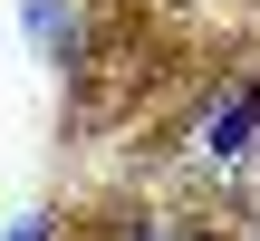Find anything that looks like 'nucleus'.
I'll list each match as a JSON object with an SVG mask.
<instances>
[{
  "label": "nucleus",
  "mask_w": 260,
  "mask_h": 241,
  "mask_svg": "<svg viewBox=\"0 0 260 241\" xmlns=\"http://www.w3.org/2000/svg\"><path fill=\"white\" fill-rule=\"evenodd\" d=\"M135 241H164V232H154V222H135Z\"/></svg>",
  "instance_id": "20e7f679"
},
{
  "label": "nucleus",
  "mask_w": 260,
  "mask_h": 241,
  "mask_svg": "<svg viewBox=\"0 0 260 241\" xmlns=\"http://www.w3.org/2000/svg\"><path fill=\"white\" fill-rule=\"evenodd\" d=\"M251 126H260V77L232 97V106H212V126H203V155H222V164H232V155H251Z\"/></svg>",
  "instance_id": "f257e3e1"
},
{
  "label": "nucleus",
  "mask_w": 260,
  "mask_h": 241,
  "mask_svg": "<svg viewBox=\"0 0 260 241\" xmlns=\"http://www.w3.org/2000/svg\"><path fill=\"white\" fill-rule=\"evenodd\" d=\"M48 232H58L48 213H29V222H10V241H48Z\"/></svg>",
  "instance_id": "7ed1b4c3"
},
{
  "label": "nucleus",
  "mask_w": 260,
  "mask_h": 241,
  "mask_svg": "<svg viewBox=\"0 0 260 241\" xmlns=\"http://www.w3.org/2000/svg\"><path fill=\"white\" fill-rule=\"evenodd\" d=\"M19 29H29V39H39L48 58H68V48H77V19H68L58 0H29V10H19Z\"/></svg>",
  "instance_id": "f03ea898"
}]
</instances>
